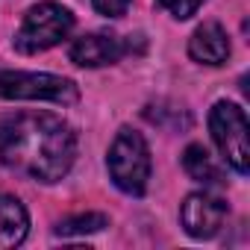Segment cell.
Wrapping results in <instances>:
<instances>
[{
	"instance_id": "7a4b0ae2",
	"label": "cell",
	"mask_w": 250,
	"mask_h": 250,
	"mask_svg": "<svg viewBox=\"0 0 250 250\" xmlns=\"http://www.w3.org/2000/svg\"><path fill=\"white\" fill-rule=\"evenodd\" d=\"M106 168L112 183L124 191V194H145L147 180H150V147L145 142L142 133L124 127L106 156Z\"/></svg>"
},
{
	"instance_id": "30bf717a",
	"label": "cell",
	"mask_w": 250,
	"mask_h": 250,
	"mask_svg": "<svg viewBox=\"0 0 250 250\" xmlns=\"http://www.w3.org/2000/svg\"><path fill=\"white\" fill-rule=\"evenodd\" d=\"M183 168H186V174L191 177V180H197V183H203V186H215V183H221V168H218V162L209 156V150L203 147V145H188L186 147V153H183Z\"/></svg>"
},
{
	"instance_id": "8fae6325",
	"label": "cell",
	"mask_w": 250,
	"mask_h": 250,
	"mask_svg": "<svg viewBox=\"0 0 250 250\" xmlns=\"http://www.w3.org/2000/svg\"><path fill=\"white\" fill-rule=\"evenodd\" d=\"M103 227H109V218L103 212H85V215H74L59 221L56 235H88V232H100Z\"/></svg>"
},
{
	"instance_id": "5b68a950",
	"label": "cell",
	"mask_w": 250,
	"mask_h": 250,
	"mask_svg": "<svg viewBox=\"0 0 250 250\" xmlns=\"http://www.w3.org/2000/svg\"><path fill=\"white\" fill-rule=\"evenodd\" d=\"M0 97L6 100H50L71 106L80 100V88L68 77L36 71H0Z\"/></svg>"
},
{
	"instance_id": "7c38bea8",
	"label": "cell",
	"mask_w": 250,
	"mask_h": 250,
	"mask_svg": "<svg viewBox=\"0 0 250 250\" xmlns=\"http://www.w3.org/2000/svg\"><path fill=\"white\" fill-rule=\"evenodd\" d=\"M156 3L168 12V15H174V18H180V21H186V18H191L206 0H156Z\"/></svg>"
},
{
	"instance_id": "4fadbf2b",
	"label": "cell",
	"mask_w": 250,
	"mask_h": 250,
	"mask_svg": "<svg viewBox=\"0 0 250 250\" xmlns=\"http://www.w3.org/2000/svg\"><path fill=\"white\" fill-rule=\"evenodd\" d=\"M91 3H94V9H97L100 15H106V18H121L124 12L130 9L133 0H91Z\"/></svg>"
},
{
	"instance_id": "ba28073f",
	"label": "cell",
	"mask_w": 250,
	"mask_h": 250,
	"mask_svg": "<svg viewBox=\"0 0 250 250\" xmlns=\"http://www.w3.org/2000/svg\"><path fill=\"white\" fill-rule=\"evenodd\" d=\"M188 56L200 65H224L229 56V39L221 24L206 21L188 39Z\"/></svg>"
},
{
	"instance_id": "277c9868",
	"label": "cell",
	"mask_w": 250,
	"mask_h": 250,
	"mask_svg": "<svg viewBox=\"0 0 250 250\" xmlns=\"http://www.w3.org/2000/svg\"><path fill=\"white\" fill-rule=\"evenodd\" d=\"M209 133L218 145L221 156L232 165V171L247 174L250 165V142H247V115L238 103L221 100L209 112Z\"/></svg>"
},
{
	"instance_id": "52a82bcc",
	"label": "cell",
	"mask_w": 250,
	"mask_h": 250,
	"mask_svg": "<svg viewBox=\"0 0 250 250\" xmlns=\"http://www.w3.org/2000/svg\"><path fill=\"white\" fill-rule=\"evenodd\" d=\"M133 50V42H124L118 36H106V33H88L71 42L68 47V59L80 68H103L118 62L121 56H127Z\"/></svg>"
},
{
	"instance_id": "6da1fadb",
	"label": "cell",
	"mask_w": 250,
	"mask_h": 250,
	"mask_svg": "<svg viewBox=\"0 0 250 250\" xmlns=\"http://www.w3.org/2000/svg\"><path fill=\"white\" fill-rule=\"evenodd\" d=\"M77 156V133L50 112H9L0 115V162L9 171L59 183Z\"/></svg>"
},
{
	"instance_id": "9c48e42d",
	"label": "cell",
	"mask_w": 250,
	"mask_h": 250,
	"mask_svg": "<svg viewBox=\"0 0 250 250\" xmlns=\"http://www.w3.org/2000/svg\"><path fill=\"white\" fill-rule=\"evenodd\" d=\"M30 232V215L12 194H0V250L18 247Z\"/></svg>"
},
{
	"instance_id": "3957f363",
	"label": "cell",
	"mask_w": 250,
	"mask_h": 250,
	"mask_svg": "<svg viewBox=\"0 0 250 250\" xmlns=\"http://www.w3.org/2000/svg\"><path fill=\"white\" fill-rule=\"evenodd\" d=\"M74 30V15L53 3V0H47V3H39L27 12L21 30L15 33V50L18 53H44L50 47H56L59 42H65Z\"/></svg>"
},
{
	"instance_id": "8992f818",
	"label": "cell",
	"mask_w": 250,
	"mask_h": 250,
	"mask_svg": "<svg viewBox=\"0 0 250 250\" xmlns=\"http://www.w3.org/2000/svg\"><path fill=\"white\" fill-rule=\"evenodd\" d=\"M180 221L191 238H212L227 221V203L209 191H194L183 200Z\"/></svg>"
}]
</instances>
